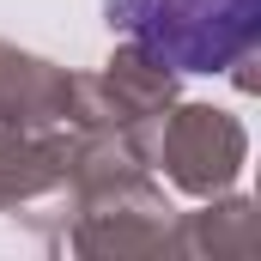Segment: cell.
<instances>
[{
  "mask_svg": "<svg viewBox=\"0 0 261 261\" xmlns=\"http://www.w3.org/2000/svg\"><path fill=\"white\" fill-rule=\"evenodd\" d=\"M67 146L73 134L67 128H0V213H24L37 200L61 195L67 189Z\"/></svg>",
  "mask_w": 261,
  "mask_h": 261,
  "instance_id": "6",
  "label": "cell"
},
{
  "mask_svg": "<svg viewBox=\"0 0 261 261\" xmlns=\"http://www.w3.org/2000/svg\"><path fill=\"white\" fill-rule=\"evenodd\" d=\"M67 91H73V73L18 43H0V128H67Z\"/></svg>",
  "mask_w": 261,
  "mask_h": 261,
  "instance_id": "5",
  "label": "cell"
},
{
  "mask_svg": "<svg viewBox=\"0 0 261 261\" xmlns=\"http://www.w3.org/2000/svg\"><path fill=\"white\" fill-rule=\"evenodd\" d=\"M243 158H249V128L219 103H170L146 152V164H158L170 189L195 200L225 195L243 176Z\"/></svg>",
  "mask_w": 261,
  "mask_h": 261,
  "instance_id": "4",
  "label": "cell"
},
{
  "mask_svg": "<svg viewBox=\"0 0 261 261\" xmlns=\"http://www.w3.org/2000/svg\"><path fill=\"white\" fill-rule=\"evenodd\" d=\"M103 18L176 73H225L261 49V0H103Z\"/></svg>",
  "mask_w": 261,
  "mask_h": 261,
  "instance_id": "2",
  "label": "cell"
},
{
  "mask_svg": "<svg viewBox=\"0 0 261 261\" xmlns=\"http://www.w3.org/2000/svg\"><path fill=\"white\" fill-rule=\"evenodd\" d=\"M176 103V67L146 55L140 43H122L97 73H73L67 91V128L79 134H116L140 152H152V134Z\"/></svg>",
  "mask_w": 261,
  "mask_h": 261,
  "instance_id": "3",
  "label": "cell"
},
{
  "mask_svg": "<svg viewBox=\"0 0 261 261\" xmlns=\"http://www.w3.org/2000/svg\"><path fill=\"white\" fill-rule=\"evenodd\" d=\"M73 134L67 146V195H73V225L67 243L73 255H164L170 249V219L176 206L152 182L146 152L116 140V134Z\"/></svg>",
  "mask_w": 261,
  "mask_h": 261,
  "instance_id": "1",
  "label": "cell"
},
{
  "mask_svg": "<svg viewBox=\"0 0 261 261\" xmlns=\"http://www.w3.org/2000/svg\"><path fill=\"white\" fill-rule=\"evenodd\" d=\"M255 200L243 195H213L200 213L170 219V255H195V261H243L255 255Z\"/></svg>",
  "mask_w": 261,
  "mask_h": 261,
  "instance_id": "7",
  "label": "cell"
}]
</instances>
